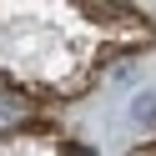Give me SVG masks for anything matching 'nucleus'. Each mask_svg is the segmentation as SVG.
Instances as JSON below:
<instances>
[{
	"label": "nucleus",
	"mask_w": 156,
	"mask_h": 156,
	"mask_svg": "<svg viewBox=\"0 0 156 156\" xmlns=\"http://www.w3.org/2000/svg\"><path fill=\"white\" fill-rule=\"evenodd\" d=\"M131 121H141V126H151V131H156V91L131 96Z\"/></svg>",
	"instance_id": "nucleus-1"
}]
</instances>
